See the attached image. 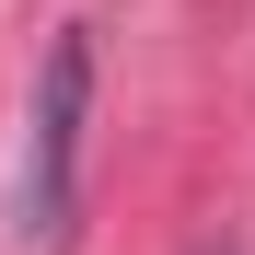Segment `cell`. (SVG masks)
<instances>
[{"label": "cell", "instance_id": "obj_1", "mask_svg": "<svg viewBox=\"0 0 255 255\" xmlns=\"http://www.w3.org/2000/svg\"><path fill=\"white\" fill-rule=\"evenodd\" d=\"M81 116H93V23H70L58 47H47L35 105H23V186H12L23 244H58V232H70V197H81Z\"/></svg>", "mask_w": 255, "mask_h": 255}]
</instances>
